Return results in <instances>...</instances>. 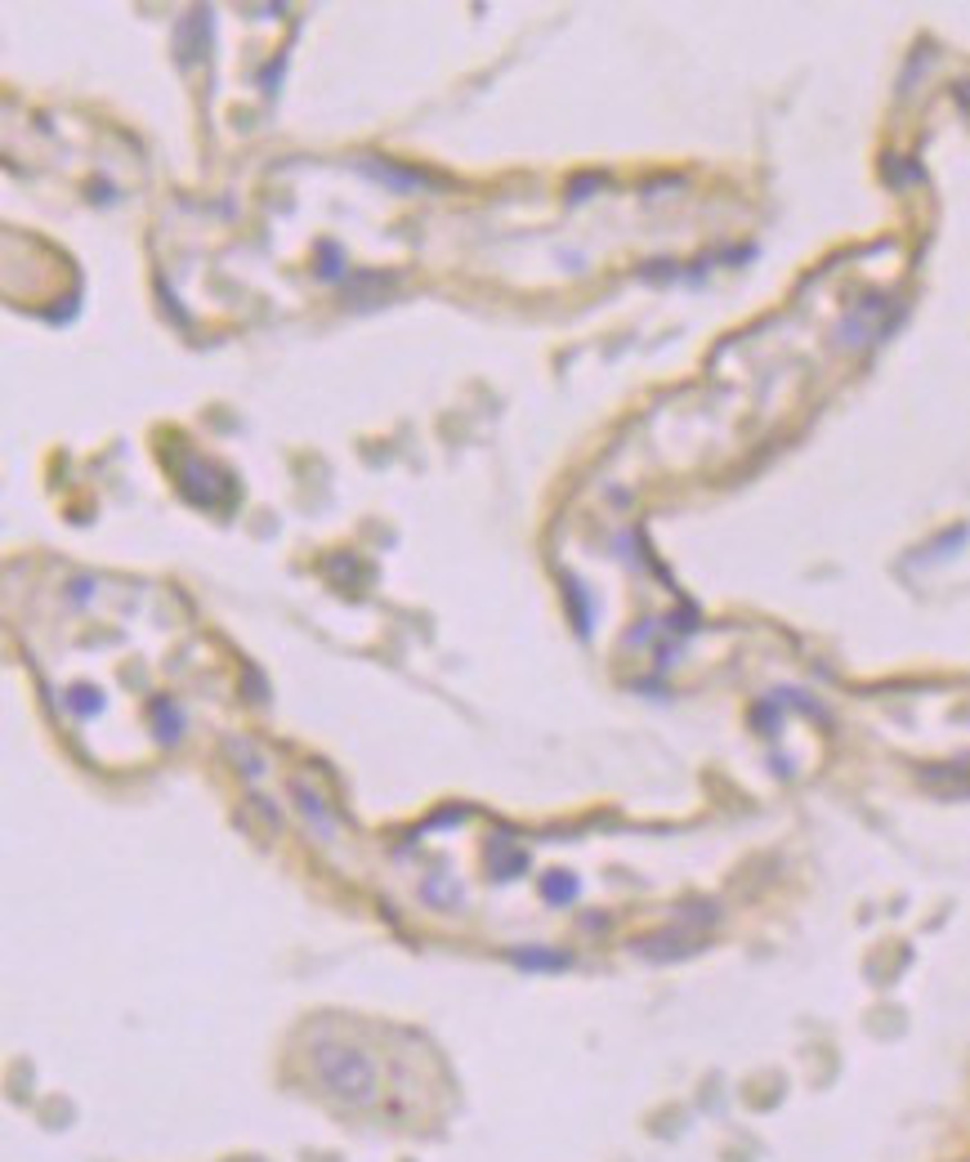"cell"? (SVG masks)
<instances>
[{"label": "cell", "mask_w": 970, "mask_h": 1162, "mask_svg": "<svg viewBox=\"0 0 970 1162\" xmlns=\"http://www.w3.org/2000/svg\"><path fill=\"white\" fill-rule=\"evenodd\" d=\"M317 1078L327 1082L332 1096L345 1104H367L376 1096V1069L354 1046H322L317 1051Z\"/></svg>", "instance_id": "cell-1"}]
</instances>
